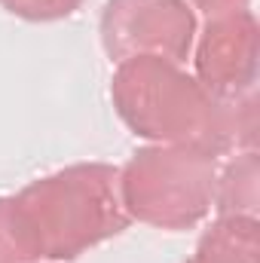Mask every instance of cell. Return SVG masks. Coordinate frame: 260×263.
<instances>
[{
  "mask_svg": "<svg viewBox=\"0 0 260 263\" xmlns=\"http://www.w3.org/2000/svg\"><path fill=\"white\" fill-rule=\"evenodd\" d=\"M110 101L132 135L150 144L199 147L214 156L257 144V89L217 98L181 65L156 55L120 62Z\"/></svg>",
  "mask_w": 260,
  "mask_h": 263,
  "instance_id": "cell-1",
  "label": "cell"
},
{
  "mask_svg": "<svg viewBox=\"0 0 260 263\" xmlns=\"http://www.w3.org/2000/svg\"><path fill=\"white\" fill-rule=\"evenodd\" d=\"M12 208L37 260H77L129 227L120 168L107 162H77L43 175L12 196Z\"/></svg>",
  "mask_w": 260,
  "mask_h": 263,
  "instance_id": "cell-2",
  "label": "cell"
},
{
  "mask_svg": "<svg viewBox=\"0 0 260 263\" xmlns=\"http://www.w3.org/2000/svg\"><path fill=\"white\" fill-rule=\"evenodd\" d=\"M217 159L199 147H141L120 168V199L129 220L169 233L193 230L214 205Z\"/></svg>",
  "mask_w": 260,
  "mask_h": 263,
  "instance_id": "cell-3",
  "label": "cell"
},
{
  "mask_svg": "<svg viewBox=\"0 0 260 263\" xmlns=\"http://www.w3.org/2000/svg\"><path fill=\"white\" fill-rule=\"evenodd\" d=\"M101 46L110 62L156 55L184 65L199 34L187 0H107L98 22Z\"/></svg>",
  "mask_w": 260,
  "mask_h": 263,
  "instance_id": "cell-4",
  "label": "cell"
},
{
  "mask_svg": "<svg viewBox=\"0 0 260 263\" xmlns=\"http://www.w3.org/2000/svg\"><path fill=\"white\" fill-rule=\"evenodd\" d=\"M260 28L251 9L208 18L193 40L196 80L217 98H236L257 89Z\"/></svg>",
  "mask_w": 260,
  "mask_h": 263,
  "instance_id": "cell-5",
  "label": "cell"
},
{
  "mask_svg": "<svg viewBox=\"0 0 260 263\" xmlns=\"http://www.w3.org/2000/svg\"><path fill=\"white\" fill-rule=\"evenodd\" d=\"M187 263H260V223L245 214H217Z\"/></svg>",
  "mask_w": 260,
  "mask_h": 263,
  "instance_id": "cell-6",
  "label": "cell"
},
{
  "mask_svg": "<svg viewBox=\"0 0 260 263\" xmlns=\"http://www.w3.org/2000/svg\"><path fill=\"white\" fill-rule=\"evenodd\" d=\"M257 150H236V156L217 168L214 184V211L217 214H245L257 217Z\"/></svg>",
  "mask_w": 260,
  "mask_h": 263,
  "instance_id": "cell-7",
  "label": "cell"
},
{
  "mask_svg": "<svg viewBox=\"0 0 260 263\" xmlns=\"http://www.w3.org/2000/svg\"><path fill=\"white\" fill-rule=\"evenodd\" d=\"M0 263H40L12 208V196H0Z\"/></svg>",
  "mask_w": 260,
  "mask_h": 263,
  "instance_id": "cell-8",
  "label": "cell"
},
{
  "mask_svg": "<svg viewBox=\"0 0 260 263\" xmlns=\"http://www.w3.org/2000/svg\"><path fill=\"white\" fill-rule=\"evenodd\" d=\"M83 0H0V6L25 22H62L80 9Z\"/></svg>",
  "mask_w": 260,
  "mask_h": 263,
  "instance_id": "cell-9",
  "label": "cell"
},
{
  "mask_svg": "<svg viewBox=\"0 0 260 263\" xmlns=\"http://www.w3.org/2000/svg\"><path fill=\"white\" fill-rule=\"evenodd\" d=\"M193 6V12H205L208 18H217V15H227V12H239V9H248L251 0H187Z\"/></svg>",
  "mask_w": 260,
  "mask_h": 263,
  "instance_id": "cell-10",
  "label": "cell"
}]
</instances>
